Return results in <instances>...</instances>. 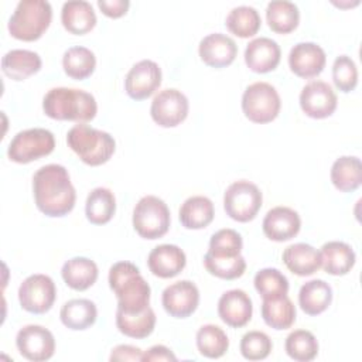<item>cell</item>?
Here are the masks:
<instances>
[{
	"label": "cell",
	"instance_id": "9c48e42d",
	"mask_svg": "<svg viewBox=\"0 0 362 362\" xmlns=\"http://www.w3.org/2000/svg\"><path fill=\"white\" fill-rule=\"evenodd\" d=\"M263 195L256 184L247 180L232 182L223 194V209L236 222H249L256 218L262 208Z\"/></svg>",
	"mask_w": 362,
	"mask_h": 362
},
{
	"label": "cell",
	"instance_id": "5b68a950",
	"mask_svg": "<svg viewBox=\"0 0 362 362\" xmlns=\"http://www.w3.org/2000/svg\"><path fill=\"white\" fill-rule=\"evenodd\" d=\"M52 7L45 0H21L8 18L7 30L20 41H35L48 30Z\"/></svg>",
	"mask_w": 362,
	"mask_h": 362
},
{
	"label": "cell",
	"instance_id": "ac0fdd59",
	"mask_svg": "<svg viewBox=\"0 0 362 362\" xmlns=\"http://www.w3.org/2000/svg\"><path fill=\"white\" fill-rule=\"evenodd\" d=\"M198 54L205 65L212 68H225L235 61L238 55V45L229 35L212 33L199 41Z\"/></svg>",
	"mask_w": 362,
	"mask_h": 362
},
{
	"label": "cell",
	"instance_id": "f6af8a7d",
	"mask_svg": "<svg viewBox=\"0 0 362 362\" xmlns=\"http://www.w3.org/2000/svg\"><path fill=\"white\" fill-rule=\"evenodd\" d=\"M100 11L110 18H119L124 16L130 7L129 0H98Z\"/></svg>",
	"mask_w": 362,
	"mask_h": 362
},
{
	"label": "cell",
	"instance_id": "b9f144b4",
	"mask_svg": "<svg viewBox=\"0 0 362 362\" xmlns=\"http://www.w3.org/2000/svg\"><path fill=\"white\" fill-rule=\"evenodd\" d=\"M239 349L245 359L262 361L270 355V352L273 349V342L266 332L253 329V331L246 332L242 337Z\"/></svg>",
	"mask_w": 362,
	"mask_h": 362
},
{
	"label": "cell",
	"instance_id": "1f68e13d",
	"mask_svg": "<svg viewBox=\"0 0 362 362\" xmlns=\"http://www.w3.org/2000/svg\"><path fill=\"white\" fill-rule=\"evenodd\" d=\"M116 212L115 194L106 187L93 188L85 202L86 219L93 225L107 223Z\"/></svg>",
	"mask_w": 362,
	"mask_h": 362
},
{
	"label": "cell",
	"instance_id": "7c38bea8",
	"mask_svg": "<svg viewBox=\"0 0 362 362\" xmlns=\"http://www.w3.org/2000/svg\"><path fill=\"white\" fill-rule=\"evenodd\" d=\"M16 346L23 358L31 362H44L54 356L55 338L52 332L37 324H28L18 329Z\"/></svg>",
	"mask_w": 362,
	"mask_h": 362
},
{
	"label": "cell",
	"instance_id": "836d02e7",
	"mask_svg": "<svg viewBox=\"0 0 362 362\" xmlns=\"http://www.w3.org/2000/svg\"><path fill=\"white\" fill-rule=\"evenodd\" d=\"M266 20L272 31L288 34L300 23V10L297 4L288 0H273L266 7Z\"/></svg>",
	"mask_w": 362,
	"mask_h": 362
},
{
	"label": "cell",
	"instance_id": "f546056e",
	"mask_svg": "<svg viewBox=\"0 0 362 362\" xmlns=\"http://www.w3.org/2000/svg\"><path fill=\"white\" fill-rule=\"evenodd\" d=\"M332 185L341 192H352L362 182V164L356 156L338 157L329 171Z\"/></svg>",
	"mask_w": 362,
	"mask_h": 362
},
{
	"label": "cell",
	"instance_id": "4316f807",
	"mask_svg": "<svg viewBox=\"0 0 362 362\" xmlns=\"http://www.w3.org/2000/svg\"><path fill=\"white\" fill-rule=\"evenodd\" d=\"M215 216L214 202L205 195H192L187 198L178 211V218L185 229H204Z\"/></svg>",
	"mask_w": 362,
	"mask_h": 362
},
{
	"label": "cell",
	"instance_id": "5bb4252c",
	"mask_svg": "<svg viewBox=\"0 0 362 362\" xmlns=\"http://www.w3.org/2000/svg\"><path fill=\"white\" fill-rule=\"evenodd\" d=\"M161 68L151 59L136 62L124 78V90L133 100L150 98L161 85Z\"/></svg>",
	"mask_w": 362,
	"mask_h": 362
},
{
	"label": "cell",
	"instance_id": "bcb514c9",
	"mask_svg": "<svg viewBox=\"0 0 362 362\" xmlns=\"http://www.w3.org/2000/svg\"><path fill=\"white\" fill-rule=\"evenodd\" d=\"M141 361H177V356L174 355V352L165 346V345H153L151 348H148L146 352H143V359Z\"/></svg>",
	"mask_w": 362,
	"mask_h": 362
},
{
	"label": "cell",
	"instance_id": "ba28073f",
	"mask_svg": "<svg viewBox=\"0 0 362 362\" xmlns=\"http://www.w3.org/2000/svg\"><path fill=\"white\" fill-rule=\"evenodd\" d=\"M55 148L54 134L42 127L18 132L7 147V157L17 164H28L51 154Z\"/></svg>",
	"mask_w": 362,
	"mask_h": 362
},
{
	"label": "cell",
	"instance_id": "ab89813d",
	"mask_svg": "<svg viewBox=\"0 0 362 362\" xmlns=\"http://www.w3.org/2000/svg\"><path fill=\"white\" fill-rule=\"evenodd\" d=\"M204 266L209 274L223 279V280H235L243 276L246 270V260L242 255L233 257H221L212 256L208 252L204 256Z\"/></svg>",
	"mask_w": 362,
	"mask_h": 362
},
{
	"label": "cell",
	"instance_id": "83f0119b",
	"mask_svg": "<svg viewBox=\"0 0 362 362\" xmlns=\"http://www.w3.org/2000/svg\"><path fill=\"white\" fill-rule=\"evenodd\" d=\"M332 303V287L321 280L314 279L305 281L298 291V305L307 315H318L324 313Z\"/></svg>",
	"mask_w": 362,
	"mask_h": 362
},
{
	"label": "cell",
	"instance_id": "603a6c76",
	"mask_svg": "<svg viewBox=\"0 0 362 362\" xmlns=\"http://www.w3.org/2000/svg\"><path fill=\"white\" fill-rule=\"evenodd\" d=\"M96 21V14L89 1L71 0L62 4L61 23L68 33L83 35L95 28Z\"/></svg>",
	"mask_w": 362,
	"mask_h": 362
},
{
	"label": "cell",
	"instance_id": "277c9868",
	"mask_svg": "<svg viewBox=\"0 0 362 362\" xmlns=\"http://www.w3.org/2000/svg\"><path fill=\"white\" fill-rule=\"evenodd\" d=\"M68 147L88 165L96 167L107 163L116 150V141L107 132L86 123H78L66 134Z\"/></svg>",
	"mask_w": 362,
	"mask_h": 362
},
{
	"label": "cell",
	"instance_id": "f1b7e54d",
	"mask_svg": "<svg viewBox=\"0 0 362 362\" xmlns=\"http://www.w3.org/2000/svg\"><path fill=\"white\" fill-rule=\"evenodd\" d=\"M61 322L72 331L90 328L98 318L96 304L88 298H72L66 301L59 311Z\"/></svg>",
	"mask_w": 362,
	"mask_h": 362
},
{
	"label": "cell",
	"instance_id": "52a82bcc",
	"mask_svg": "<svg viewBox=\"0 0 362 362\" xmlns=\"http://www.w3.org/2000/svg\"><path fill=\"white\" fill-rule=\"evenodd\" d=\"M281 109V99L276 88L267 82H253L242 95L245 116L257 124L273 122Z\"/></svg>",
	"mask_w": 362,
	"mask_h": 362
},
{
	"label": "cell",
	"instance_id": "8d00e7d4",
	"mask_svg": "<svg viewBox=\"0 0 362 362\" xmlns=\"http://www.w3.org/2000/svg\"><path fill=\"white\" fill-rule=\"evenodd\" d=\"M226 28L236 37L249 38L257 34L262 18L259 11L252 6L233 7L225 18Z\"/></svg>",
	"mask_w": 362,
	"mask_h": 362
},
{
	"label": "cell",
	"instance_id": "d4e9b609",
	"mask_svg": "<svg viewBox=\"0 0 362 362\" xmlns=\"http://www.w3.org/2000/svg\"><path fill=\"white\" fill-rule=\"evenodd\" d=\"M61 276L69 288L76 291H85L96 283L99 269L92 259L76 256L62 264Z\"/></svg>",
	"mask_w": 362,
	"mask_h": 362
},
{
	"label": "cell",
	"instance_id": "7bdbcfd3",
	"mask_svg": "<svg viewBox=\"0 0 362 362\" xmlns=\"http://www.w3.org/2000/svg\"><path fill=\"white\" fill-rule=\"evenodd\" d=\"M332 81L338 90L348 93L358 85V68L348 55H338L332 64Z\"/></svg>",
	"mask_w": 362,
	"mask_h": 362
},
{
	"label": "cell",
	"instance_id": "484cf974",
	"mask_svg": "<svg viewBox=\"0 0 362 362\" xmlns=\"http://www.w3.org/2000/svg\"><path fill=\"white\" fill-rule=\"evenodd\" d=\"M286 267L297 276H311L321 267L320 252L308 243H293L281 255Z\"/></svg>",
	"mask_w": 362,
	"mask_h": 362
},
{
	"label": "cell",
	"instance_id": "8fae6325",
	"mask_svg": "<svg viewBox=\"0 0 362 362\" xmlns=\"http://www.w3.org/2000/svg\"><path fill=\"white\" fill-rule=\"evenodd\" d=\"M189 110L188 98L175 88L160 90L151 102L150 115L154 123L161 127H175L181 124Z\"/></svg>",
	"mask_w": 362,
	"mask_h": 362
},
{
	"label": "cell",
	"instance_id": "8992f818",
	"mask_svg": "<svg viewBox=\"0 0 362 362\" xmlns=\"http://www.w3.org/2000/svg\"><path fill=\"white\" fill-rule=\"evenodd\" d=\"M132 222L140 238L154 240L168 232L171 225L170 209L161 198L144 195L134 205Z\"/></svg>",
	"mask_w": 362,
	"mask_h": 362
},
{
	"label": "cell",
	"instance_id": "7402d4cb",
	"mask_svg": "<svg viewBox=\"0 0 362 362\" xmlns=\"http://www.w3.org/2000/svg\"><path fill=\"white\" fill-rule=\"evenodd\" d=\"M321 267L331 276H345L355 266L356 255L354 249L341 240H329L320 250Z\"/></svg>",
	"mask_w": 362,
	"mask_h": 362
},
{
	"label": "cell",
	"instance_id": "cb8c5ba5",
	"mask_svg": "<svg viewBox=\"0 0 362 362\" xmlns=\"http://www.w3.org/2000/svg\"><path fill=\"white\" fill-rule=\"evenodd\" d=\"M42 66L41 57L31 49H10L1 58L3 74L13 81H24Z\"/></svg>",
	"mask_w": 362,
	"mask_h": 362
},
{
	"label": "cell",
	"instance_id": "9a60e30c",
	"mask_svg": "<svg viewBox=\"0 0 362 362\" xmlns=\"http://www.w3.org/2000/svg\"><path fill=\"white\" fill-rule=\"evenodd\" d=\"M161 304L170 317L187 318L198 308L199 290L189 280L175 281L164 288Z\"/></svg>",
	"mask_w": 362,
	"mask_h": 362
},
{
	"label": "cell",
	"instance_id": "f35d334b",
	"mask_svg": "<svg viewBox=\"0 0 362 362\" xmlns=\"http://www.w3.org/2000/svg\"><path fill=\"white\" fill-rule=\"evenodd\" d=\"M253 284L256 291L263 300L277 298L288 293V280L287 277L274 267H264L255 274Z\"/></svg>",
	"mask_w": 362,
	"mask_h": 362
},
{
	"label": "cell",
	"instance_id": "3957f363",
	"mask_svg": "<svg viewBox=\"0 0 362 362\" xmlns=\"http://www.w3.org/2000/svg\"><path fill=\"white\" fill-rule=\"evenodd\" d=\"M44 113L55 120L76 123L90 122L98 113V103L92 93L76 88H52L42 99Z\"/></svg>",
	"mask_w": 362,
	"mask_h": 362
},
{
	"label": "cell",
	"instance_id": "4fadbf2b",
	"mask_svg": "<svg viewBox=\"0 0 362 362\" xmlns=\"http://www.w3.org/2000/svg\"><path fill=\"white\" fill-rule=\"evenodd\" d=\"M301 110L313 119L329 117L338 105V98L332 86L324 81L305 83L298 96Z\"/></svg>",
	"mask_w": 362,
	"mask_h": 362
},
{
	"label": "cell",
	"instance_id": "7a4b0ae2",
	"mask_svg": "<svg viewBox=\"0 0 362 362\" xmlns=\"http://www.w3.org/2000/svg\"><path fill=\"white\" fill-rule=\"evenodd\" d=\"M107 281L117 298V310L134 314L150 305L151 288L140 274L139 267L132 262L120 260L112 264Z\"/></svg>",
	"mask_w": 362,
	"mask_h": 362
},
{
	"label": "cell",
	"instance_id": "d590c367",
	"mask_svg": "<svg viewBox=\"0 0 362 362\" xmlns=\"http://www.w3.org/2000/svg\"><path fill=\"white\" fill-rule=\"evenodd\" d=\"M195 342L199 354L209 359L223 356L229 348V338L226 332L215 324L202 325L197 331Z\"/></svg>",
	"mask_w": 362,
	"mask_h": 362
},
{
	"label": "cell",
	"instance_id": "2e32d148",
	"mask_svg": "<svg viewBox=\"0 0 362 362\" xmlns=\"http://www.w3.org/2000/svg\"><path fill=\"white\" fill-rule=\"evenodd\" d=\"M325 51L321 45L311 41L297 42L288 54V66L291 72L304 79L318 76L325 68Z\"/></svg>",
	"mask_w": 362,
	"mask_h": 362
},
{
	"label": "cell",
	"instance_id": "44dd1931",
	"mask_svg": "<svg viewBox=\"0 0 362 362\" xmlns=\"http://www.w3.org/2000/svg\"><path fill=\"white\" fill-rule=\"evenodd\" d=\"M187 264L185 252L171 243H163L151 249L147 256L150 272L160 279H171L180 274Z\"/></svg>",
	"mask_w": 362,
	"mask_h": 362
},
{
	"label": "cell",
	"instance_id": "ee69618b",
	"mask_svg": "<svg viewBox=\"0 0 362 362\" xmlns=\"http://www.w3.org/2000/svg\"><path fill=\"white\" fill-rule=\"evenodd\" d=\"M143 359V351L134 345H127V344H122L117 345L112 349L109 361L112 362H117V361H133V362H139Z\"/></svg>",
	"mask_w": 362,
	"mask_h": 362
},
{
	"label": "cell",
	"instance_id": "e0dca14e",
	"mask_svg": "<svg viewBox=\"0 0 362 362\" xmlns=\"http://www.w3.org/2000/svg\"><path fill=\"white\" fill-rule=\"evenodd\" d=\"M301 228V218L290 206H274L263 218L262 229L266 238L274 242H286L297 236Z\"/></svg>",
	"mask_w": 362,
	"mask_h": 362
},
{
	"label": "cell",
	"instance_id": "60d3db41",
	"mask_svg": "<svg viewBox=\"0 0 362 362\" xmlns=\"http://www.w3.org/2000/svg\"><path fill=\"white\" fill-rule=\"evenodd\" d=\"M243 247V240L240 233L235 229L223 228L216 230L209 239L208 253L221 257H233L240 255Z\"/></svg>",
	"mask_w": 362,
	"mask_h": 362
},
{
	"label": "cell",
	"instance_id": "30bf717a",
	"mask_svg": "<svg viewBox=\"0 0 362 362\" xmlns=\"http://www.w3.org/2000/svg\"><path fill=\"white\" fill-rule=\"evenodd\" d=\"M57 298L54 280L42 273H35L23 280L18 287V301L23 310L31 314L48 313Z\"/></svg>",
	"mask_w": 362,
	"mask_h": 362
},
{
	"label": "cell",
	"instance_id": "d6986e66",
	"mask_svg": "<svg viewBox=\"0 0 362 362\" xmlns=\"http://www.w3.org/2000/svg\"><path fill=\"white\" fill-rule=\"evenodd\" d=\"M252 298L240 288L228 290L218 300V315L232 328L245 327L252 320Z\"/></svg>",
	"mask_w": 362,
	"mask_h": 362
},
{
	"label": "cell",
	"instance_id": "4dcf8cb0",
	"mask_svg": "<svg viewBox=\"0 0 362 362\" xmlns=\"http://www.w3.org/2000/svg\"><path fill=\"white\" fill-rule=\"evenodd\" d=\"M156 321V313L150 305L146 310L134 314L116 310V327L123 335L129 338H147L154 331Z\"/></svg>",
	"mask_w": 362,
	"mask_h": 362
},
{
	"label": "cell",
	"instance_id": "ffe728a7",
	"mask_svg": "<svg viewBox=\"0 0 362 362\" xmlns=\"http://www.w3.org/2000/svg\"><path fill=\"white\" fill-rule=\"evenodd\" d=\"M280 45L269 37L253 38L245 48V64L256 74L274 71L280 64Z\"/></svg>",
	"mask_w": 362,
	"mask_h": 362
},
{
	"label": "cell",
	"instance_id": "74e56055",
	"mask_svg": "<svg viewBox=\"0 0 362 362\" xmlns=\"http://www.w3.org/2000/svg\"><path fill=\"white\" fill-rule=\"evenodd\" d=\"M284 349L291 359L308 362L318 355V341L311 331L294 329L287 335Z\"/></svg>",
	"mask_w": 362,
	"mask_h": 362
},
{
	"label": "cell",
	"instance_id": "6da1fadb",
	"mask_svg": "<svg viewBox=\"0 0 362 362\" xmlns=\"http://www.w3.org/2000/svg\"><path fill=\"white\" fill-rule=\"evenodd\" d=\"M33 195L38 211L49 218L68 215L76 201L69 173L61 164H47L34 173Z\"/></svg>",
	"mask_w": 362,
	"mask_h": 362
},
{
	"label": "cell",
	"instance_id": "e575fe53",
	"mask_svg": "<svg viewBox=\"0 0 362 362\" xmlns=\"http://www.w3.org/2000/svg\"><path fill=\"white\" fill-rule=\"evenodd\" d=\"M62 68L69 78L83 81L93 74L96 68V57L89 48L75 45L64 52Z\"/></svg>",
	"mask_w": 362,
	"mask_h": 362
},
{
	"label": "cell",
	"instance_id": "d6a6232c",
	"mask_svg": "<svg viewBox=\"0 0 362 362\" xmlns=\"http://www.w3.org/2000/svg\"><path fill=\"white\" fill-rule=\"evenodd\" d=\"M260 311L264 324L277 331L290 328L294 324L297 314L296 307L287 294L277 298L263 300Z\"/></svg>",
	"mask_w": 362,
	"mask_h": 362
}]
</instances>
